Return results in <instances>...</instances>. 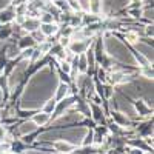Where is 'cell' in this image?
Masks as SVG:
<instances>
[{"mask_svg":"<svg viewBox=\"0 0 154 154\" xmlns=\"http://www.w3.org/2000/svg\"><path fill=\"white\" fill-rule=\"evenodd\" d=\"M89 46H91V40L89 38H83V40H71L66 49L69 53L79 56V54H83Z\"/></svg>","mask_w":154,"mask_h":154,"instance_id":"6da1fadb","label":"cell"},{"mask_svg":"<svg viewBox=\"0 0 154 154\" xmlns=\"http://www.w3.org/2000/svg\"><path fill=\"white\" fill-rule=\"evenodd\" d=\"M51 146L56 149L57 154H71L75 148V145L66 142V140H53V142H51Z\"/></svg>","mask_w":154,"mask_h":154,"instance_id":"7a4b0ae2","label":"cell"},{"mask_svg":"<svg viewBox=\"0 0 154 154\" xmlns=\"http://www.w3.org/2000/svg\"><path fill=\"white\" fill-rule=\"evenodd\" d=\"M109 117H111V120L114 122V123H117L119 126H122L123 130L126 126H131V120L126 117V116L123 114V112H120V111H116V109H111V114H109Z\"/></svg>","mask_w":154,"mask_h":154,"instance_id":"3957f363","label":"cell"},{"mask_svg":"<svg viewBox=\"0 0 154 154\" xmlns=\"http://www.w3.org/2000/svg\"><path fill=\"white\" fill-rule=\"evenodd\" d=\"M37 125L31 120V119H28V120H25V122H22L20 125H19V134L20 136H26V134H32L34 131H37Z\"/></svg>","mask_w":154,"mask_h":154,"instance_id":"277c9868","label":"cell"},{"mask_svg":"<svg viewBox=\"0 0 154 154\" xmlns=\"http://www.w3.org/2000/svg\"><path fill=\"white\" fill-rule=\"evenodd\" d=\"M59 23H56V22H53V23H40V29L42 32H43V35L45 37H51V35H56V34H59Z\"/></svg>","mask_w":154,"mask_h":154,"instance_id":"5b68a950","label":"cell"},{"mask_svg":"<svg viewBox=\"0 0 154 154\" xmlns=\"http://www.w3.org/2000/svg\"><path fill=\"white\" fill-rule=\"evenodd\" d=\"M37 126H45L46 123H49L51 120V114L45 112V111H37L32 114V119H31Z\"/></svg>","mask_w":154,"mask_h":154,"instance_id":"8992f818","label":"cell"},{"mask_svg":"<svg viewBox=\"0 0 154 154\" xmlns=\"http://www.w3.org/2000/svg\"><path fill=\"white\" fill-rule=\"evenodd\" d=\"M5 57L8 60H14L16 57H20V48L17 46V43L8 40V46L5 48Z\"/></svg>","mask_w":154,"mask_h":154,"instance_id":"52a82bcc","label":"cell"},{"mask_svg":"<svg viewBox=\"0 0 154 154\" xmlns=\"http://www.w3.org/2000/svg\"><path fill=\"white\" fill-rule=\"evenodd\" d=\"M22 28L29 34V32H32V31L40 28V20L35 19V17H26V20H25L23 25H22Z\"/></svg>","mask_w":154,"mask_h":154,"instance_id":"ba28073f","label":"cell"},{"mask_svg":"<svg viewBox=\"0 0 154 154\" xmlns=\"http://www.w3.org/2000/svg\"><path fill=\"white\" fill-rule=\"evenodd\" d=\"M68 89H69V85H66V83H59L57 85V88H56V94H54V99L57 100V102H60L62 99H65V97H68Z\"/></svg>","mask_w":154,"mask_h":154,"instance_id":"9c48e42d","label":"cell"},{"mask_svg":"<svg viewBox=\"0 0 154 154\" xmlns=\"http://www.w3.org/2000/svg\"><path fill=\"white\" fill-rule=\"evenodd\" d=\"M34 45H35V42L32 40V37H31L29 34L20 37L19 42H17V46L20 48V51H22V49H26V48H34Z\"/></svg>","mask_w":154,"mask_h":154,"instance_id":"30bf717a","label":"cell"},{"mask_svg":"<svg viewBox=\"0 0 154 154\" xmlns=\"http://www.w3.org/2000/svg\"><path fill=\"white\" fill-rule=\"evenodd\" d=\"M14 11L12 9H3L0 12V23H12L14 20Z\"/></svg>","mask_w":154,"mask_h":154,"instance_id":"8fae6325","label":"cell"},{"mask_svg":"<svg viewBox=\"0 0 154 154\" xmlns=\"http://www.w3.org/2000/svg\"><path fill=\"white\" fill-rule=\"evenodd\" d=\"M56 106H57V100L54 97H49L46 102H43V109L42 111H45L48 114H53L56 111Z\"/></svg>","mask_w":154,"mask_h":154,"instance_id":"7c38bea8","label":"cell"},{"mask_svg":"<svg viewBox=\"0 0 154 154\" xmlns=\"http://www.w3.org/2000/svg\"><path fill=\"white\" fill-rule=\"evenodd\" d=\"M94 152H97V149L93 145H83L80 148H74L71 154H94Z\"/></svg>","mask_w":154,"mask_h":154,"instance_id":"4fadbf2b","label":"cell"},{"mask_svg":"<svg viewBox=\"0 0 154 154\" xmlns=\"http://www.w3.org/2000/svg\"><path fill=\"white\" fill-rule=\"evenodd\" d=\"M125 38H126V42H128V43H131V45H136V43L140 40V38H139V34L134 32L133 29H126Z\"/></svg>","mask_w":154,"mask_h":154,"instance_id":"5bb4252c","label":"cell"},{"mask_svg":"<svg viewBox=\"0 0 154 154\" xmlns=\"http://www.w3.org/2000/svg\"><path fill=\"white\" fill-rule=\"evenodd\" d=\"M29 35L32 37V40L35 42V43H42V42H45L48 37H45L43 35V32L40 31V29H35V31H32V32H29Z\"/></svg>","mask_w":154,"mask_h":154,"instance_id":"9a60e30c","label":"cell"},{"mask_svg":"<svg viewBox=\"0 0 154 154\" xmlns=\"http://www.w3.org/2000/svg\"><path fill=\"white\" fill-rule=\"evenodd\" d=\"M26 149V143L23 142H11V151H14L16 154H22Z\"/></svg>","mask_w":154,"mask_h":154,"instance_id":"2e32d148","label":"cell"},{"mask_svg":"<svg viewBox=\"0 0 154 154\" xmlns=\"http://www.w3.org/2000/svg\"><path fill=\"white\" fill-rule=\"evenodd\" d=\"M38 20H40V23H53L54 22V16L49 14V12L43 11L40 12V16H38Z\"/></svg>","mask_w":154,"mask_h":154,"instance_id":"e0dca14e","label":"cell"},{"mask_svg":"<svg viewBox=\"0 0 154 154\" xmlns=\"http://www.w3.org/2000/svg\"><path fill=\"white\" fill-rule=\"evenodd\" d=\"M93 134H94L93 130L86 131L85 136H83V139H82V145H93Z\"/></svg>","mask_w":154,"mask_h":154,"instance_id":"ac0fdd59","label":"cell"},{"mask_svg":"<svg viewBox=\"0 0 154 154\" xmlns=\"http://www.w3.org/2000/svg\"><path fill=\"white\" fill-rule=\"evenodd\" d=\"M82 12H89V0H75Z\"/></svg>","mask_w":154,"mask_h":154,"instance_id":"d6986e66","label":"cell"},{"mask_svg":"<svg viewBox=\"0 0 154 154\" xmlns=\"http://www.w3.org/2000/svg\"><path fill=\"white\" fill-rule=\"evenodd\" d=\"M59 69L62 71V72H66V74H69V71H71V63L69 62H65V60H60L59 62Z\"/></svg>","mask_w":154,"mask_h":154,"instance_id":"ffe728a7","label":"cell"},{"mask_svg":"<svg viewBox=\"0 0 154 154\" xmlns=\"http://www.w3.org/2000/svg\"><path fill=\"white\" fill-rule=\"evenodd\" d=\"M123 149H125V152H128V154H143V152H145L143 149L136 148V146H131V145H126Z\"/></svg>","mask_w":154,"mask_h":154,"instance_id":"44dd1931","label":"cell"},{"mask_svg":"<svg viewBox=\"0 0 154 154\" xmlns=\"http://www.w3.org/2000/svg\"><path fill=\"white\" fill-rule=\"evenodd\" d=\"M57 74H59V79H60V82H62V83H66V85H69V83H71L69 74H66V72H62L60 69L57 71Z\"/></svg>","mask_w":154,"mask_h":154,"instance_id":"7402d4cb","label":"cell"},{"mask_svg":"<svg viewBox=\"0 0 154 154\" xmlns=\"http://www.w3.org/2000/svg\"><path fill=\"white\" fill-rule=\"evenodd\" d=\"M130 14H131V17H133V19L139 20V19H140V16H142V9H140V8H137V9H130Z\"/></svg>","mask_w":154,"mask_h":154,"instance_id":"603a6c76","label":"cell"},{"mask_svg":"<svg viewBox=\"0 0 154 154\" xmlns=\"http://www.w3.org/2000/svg\"><path fill=\"white\" fill-rule=\"evenodd\" d=\"M25 2H26V0H12V6H19V5H22Z\"/></svg>","mask_w":154,"mask_h":154,"instance_id":"cb8c5ba5","label":"cell"},{"mask_svg":"<svg viewBox=\"0 0 154 154\" xmlns=\"http://www.w3.org/2000/svg\"><path fill=\"white\" fill-rule=\"evenodd\" d=\"M3 100H5V91L2 89V86H0V103H2Z\"/></svg>","mask_w":154,"mask_h":154,"instance_id":"d4e9b609","label":"cell"},{"mask_svg":"<svg viewBox=\"0 0 154 154\" xmlns=\"http://www.w3.org/2000/svg\"><path fill=\"white\" fill-rule=\"evenodd\" d=\"M94 154H99V152H94Z\"/></svg>","mask_w":154,"mask_h":154,"instance_id":"484cf974","label":"cell"}]
</instances>
